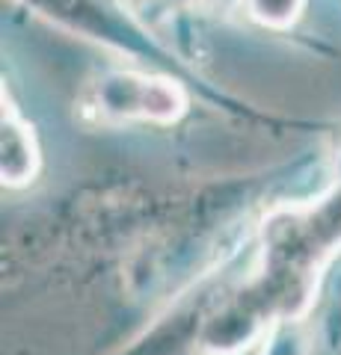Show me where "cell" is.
Segmentation results:
<instances>
[{
  "label": "cell",
  "mask_w": 341,
  "mask_h": 355,
  "mask_svg": "<svg viewBox=\"0 0 341 355\" xmlns=\"http://www.w3.org/2000/svg\"><path fill=\"white\" fill-rule=\"evenodd\" d=\"M341 254V148L335 181L309 202L273 207L258 225V254L238 291L219 296L199 331V352L240 355L276 323L306 320L326 266Z\"/></svg>",
  "instance_id": "cell-1"
},
{
  "label": "cell",
  "mask_w": 341,
  "mask_h": 355,
  "mask_svg": "<svg viewBox=\"0 0 341 355\" xmlns=\"http://www.w3.org/2000/svg\"><path fill=\"white\" fill-rule=\"evenodd\" d=\"M90 110L107 125H122V121L172 125L184 116L187 95L178 83L167 77L110 71L98 77V83L92 86Z\"/></svg>",
  "instance_id": "cell-2"
},
{
  "label": "cell",
  "mask_w": 341,
  "mask_h": 355,
  "mask_svg": "<svg viewBox=\"0 0 341 355\" xmlns=\"http://www.w3.org/2000/svg\"><path fill=\"white\" fill-rule=\"evenodd\" d=\"M39 166H42V154L36 133L3 98V133H0V175H3V187L33 184L39 175Z\"/></svg>",
  "instance_id": "cell-3"
},
{
  "label": "cell",
  "mask_w": 341,
  "mask_h": 355,
  "mask_svg": "<svg viewBox=\"0 0 341 355\" xmlns=\"http://www.w3.org/2000/svg\"><path fill=\"white\" fill-rule=\"evenodd\" d=\"M261 355H312L309 331H306L303 320H288V323H276L267 335H264Z\"/></svg>",
  "instance_id": "cell-4"
},
{
  "label": "cell",
  "mask_w": 341,
  "mask_h": 355,
  "mask_svg": "<svg viewBox=\"0 0 341 355\" xmlns=\"http://www.w3.org/2000/svg\"><path fill=\"white\" fill-rule=\"evenodd\" d=\"M249 12L256 21L267 27H288L297 21L303 9V0H247Z\"/></svg>",
  "instance_id": "cell-5"
}]
</instances>
